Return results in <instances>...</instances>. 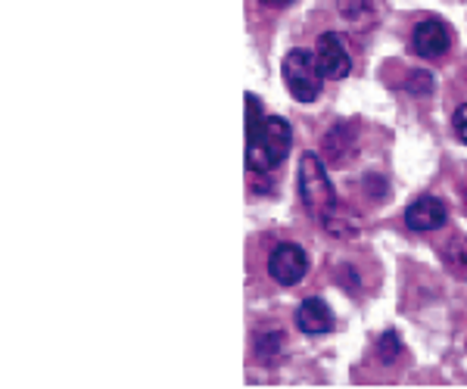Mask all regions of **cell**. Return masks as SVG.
Listing matches in <instances>:
<instances>
[{"label":"cell","mask_w":467,"mask_h":389,"mask_svg":"<svg viewBox=\"0 0 467 389\" xmlns=\"http://www.w3.org/2000/svg\"><path fill=\"white\" fill-rule=\"evenodd\" d=\"M293 147V128L287 118L265 116L246 131V166L253 171H275L284 166Z\"/></svg>","instance_id":"obj_1"},{"label":"cell","mask_w":467,"mask_h":389,"mask_svg":"<svg viewBox=\"0 0 467 389\" xmlns=\"http://www.w3.org/2000/svg\"><path fill=\"white\" fill-rule=\"evenodd\" d=\"M299 200H303L306 212L318 221L337 215V193L318 153H303L299 159Z\"/></svg>","instance_id":"obj_2"},{"label":"cell","mask_w":467,"mask_h":389,"mask_svg":"<svg viewBox=\"0 0 467 389\" xmlns=\"http://www.w3.org/2000/svg\"><path fill=\"white\" fill-rule=\"evenodd\" d=\"M284 81H287V91L293 100L299 103H312L321 97L324 87V72L318 63V54L306 47H293L287 56H284Z\"/></svg>","instance_id":"obj_3"},{"label":"cell","mask_w":467,"mask_h":389,"mask_svg":"<svg viewBox=\"0 0 467 389\" xmlns=\"http://www.w3.org/2000/svg\"><path fill=\"white\" fill-rule=\"evenodd\" d=\"M306 271H308V256H306L303 246H296V243H281L268 256L271 281L284 283V287H293V283H299V281L306 278Z\"/></svg>","instance_id":"obj_4"},{"label":"cell","mask_w":467,"mask_h":389,"mask_svg":"<svg viewBox=\"0 0 467 389\" xmlns=\"http://www.w3.org/2000/svg\"><path fill=\"white\" fill-rule=\"evenodd\" d=\"M315 54H318L324 78L340 81V78H346V75L352 72V56H349V50H346V44H343L340 35L324 32L318 37V47H315Z\"/></svg>","instance_id":"obj_5"},{"label":"cell","mask_w":467,"mask_h":389,"mask_svg":"<svg viewBox=\"0 0 467 389\" xmlns=\"http://www.w3.org/2000/svg\"><path fill=\"white\" fill-rule=\"evenodd\" d=\"M449 221V209L436 197H420L405 209V228L427 234V230H440Z\"/></svg>","instance_id":"obj_6"},{"label":"cell","mask_w":467,"mask_h":389,"mask_svg":"<svg viewBox=\"0 0 467 389\" xmlns=\"http://www.w3.org/2000/svg\"><path fill=\"white\" fill-rule=\"evenodd\" d=\"M411 47H414V54H418V56L436 59V56H442V54H449L451 35H449V28L442 26L440 19H427V22H420V26L411 32Z\"/></svg>","instance_id":"obj_7"},{"label":"cell","mask_w":467,"mask_h":389,"mask_svg":"<svg viewBox=\"0 0 467 389\" xmlns=\"http://www.w3.org/2000/svg\"><path fill=\"white\" fill-rule=\"evenodd\" d=\"M324 162H330V169H343L349 162L352 149H356V128L349 122L334 125L327 134H324Z\"/></svg>","instance_id":"obj_8"},{"label":"cell","mask_w":467,"mask_h":389,"mask_svg":"<svg viewBox=\"0 0 467 389\" xmlns=\"http://www.w3.org/2000/svg\"><path fill=\"white\" fill-rule=\"evenodd\" d=\"M296 327L308 336H324L334 331V312H330V305L324 299L312 296L296 309Z\"/></svg>","instance_id":"obj_9"},{"label":"cell","mask_w":467,"mask_h":389,"mask_svg":"<svg viewBox=\"0 0 467 389\" xmlns=\"http://www.w3.org/2000/svg\"><path fill=\"white\" fill-rule=\"evenodd\" d=\"M340 13L346 22H352L356 28L371 26L374 22V0H340Z\"/></svg>","instance_id":"obj_10"},{"label":"cell","mask_w":467,"mask_h":389,"mask_svg":"<svg viewBox=\"0 0 467 389\" xmlns=\"http://www.w3.org/2000/svg\"><path fill=\"white\" fill-rule=\"evenodd\" d=\"M281 349H284V331H265L259 340H255V353L265 358V362L268 358H275Z\"/></svg>","instance_id":"obj_11"},{"label":"cell","mask_w":467,"mask_h":389,"mask_svg":"<svg viewBox=\"0 0 467 389\" xmlns=\"http://www.w3.org/2000/svg\"><path fill=\"white\" fill-rule=\"evenodd\" d=\"M378 355H380V362L383 364H393L399 355H402V343H399V336L393 331H387L380 336V343H378Z\"/></svg>","instance_id":"obj_12"},{"label":"cell","mask_w":467,"mask_h":389,"mask_svg":"<svg viewBox=\"0 0 467 389\" xmlns=\"http://www.w3.org/2000/svg\"><path fill=\"white\" fill-rule=\"evenodd\" d=\"M446 261L455 271H467V241H451L446 246Z\"/></svg>","instance_id":"obj_13"},{"label":"cell","mask_w":467,"mask_h":389,"mask_svg":"<svg viewBox=\"0 0 467 389\" xmlns=\"http://www.w3.org/2000/svg\"><path fill=\"white\" fill-rule=\"evenodd\" d=\"M433 87V78L427 72H414L409 81H405V91H411V94H427Z\"/></svg>","instance_id":"obj_14"},{"label":"cell","mask_w":467,"mask_h":389,"mask_svg":"<svg viewBox=\"0 0 467 389\" xmlns=\"http://www.w3.org/2000/svg\"><path fill=\"white\" fill-rule=\"evenodd\" d=\"M451 131H455V138L467 144V103L464 107L455 109V116H451Z\"/></svg>","instance_id":"obj_15"},{"label":"cell","mask_w":467,"mask_h":389,"mask_svg":"<svg viewBox=\"0 0 467 389\" xmlns=\"http://www.w3.org/2000/svg\"><path fill=\"white\" fill-rule=\"evenodd\" d=\"M262 4H271V6H284V4H293V0H262Z\"/></svg>","instance_id":"obj_16"}]
</instances>
